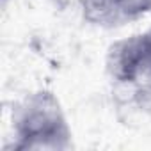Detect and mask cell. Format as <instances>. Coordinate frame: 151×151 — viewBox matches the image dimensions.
<instances>
[{"mask_svg":"<svg viewBox=\"0 0 151 151\" xmlns=\"http://www.w3.org/2000/svg\"><path fill=\"white\" fill-rule=\"evenodd\" d=\"M13 140L6 151H68L73 132L57 94L37 89L13 107Z\"/></svg>","mask_w":151,"mask_h":151,"instance_id":"1","label":"cell"},{"mask_svg":"<svg viewBox=\"0 0 151 151\" xmlns=\"http://www.w3.org/2000/svg\"><path fill=\"white\" fill-rule=\"evenodd\" d=\"M112 86L151 82V29L114 41L105 55Z\"/></svg>","mask_w":151,"mask_h":151,"instance_id":"2","label":"cell"},{"mask_svg":"<svg viewBox=\"0 0 151 151\" xmlns=\"http://www.w3.org/2000/svg\"><path fill=\"white\" fill-rule=\"evenodd\" d=\"M82 20L98 29H119L126 23L121 0H78Z\"/></svg>","mask_w":151,"mask_h":151,"instance_id":"3","label":"cell"},{"mask_svg":"<svg viewBox=\"0 0 151 151\" xmlns=\"http://www.w3.org/2000/svg\"><path fill=\"white\" fill-rule=\"evenodd\" d=\"M112 101L119 112H128V116L151 114V82L114 86Z\"/></svg>","mask_w":151,"mask_h":151,"instance_id":"4","label":"cell"},{"mask_svg":"<svg viewBox=\"0 0 151 151\" xmlns=\"http://www.w3.org/2000/svg\"><path fill=\"white\" fill-rule=\"evenodd\" d=\"M126 23L137 22L151 13V0H121Z\"/></svg>","mask_w":151,"mask_h":151,"instance_id":"5","label":"cell"}]
</instances>
